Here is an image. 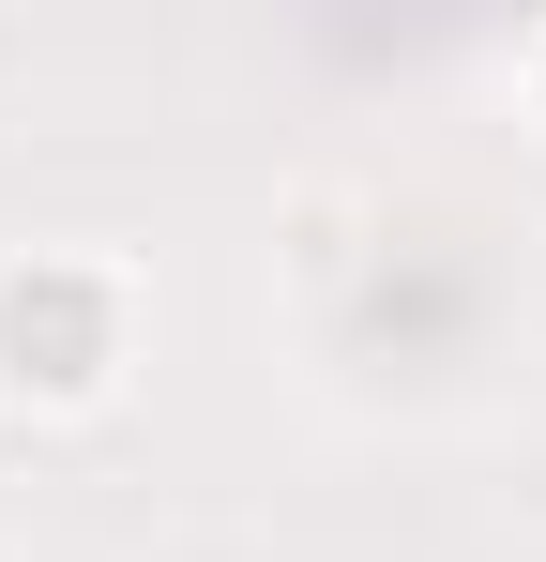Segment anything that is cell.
I'll list each match as a JSON object with an SVG mask.
<instances>
[{"instance_id":"6da1fadb","label":"cell","mask_w":546,"mask_h":562,"mask_svg":"<svg viewBox=\"0 0 546 562\" xmlns=\"http://www.w3.org/2000/svg\"><path fill=\"white\" fill-rule=\"evenodd\" d=\"M137 380V274L106 259V244H31V259H0V395L15 411H46V426H77Z\"/></svg>"},{"instance_id":"7a4b0ae2","label":"cell","mask_w":546,"mask_h":562,"mask_svg":"<svg viewBox=\"0 0 546 562\" xmlns=\"http://www.w3.org/2000/svg\"><path fill=\"white\" fill-rule=\"evenodd\" d=\"M516 92H532V122H546V31H532V46H516Z\"/></svg>"}]
</instances>
